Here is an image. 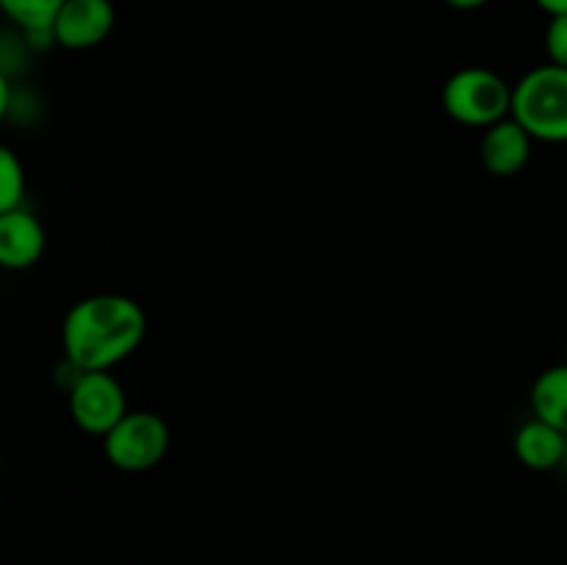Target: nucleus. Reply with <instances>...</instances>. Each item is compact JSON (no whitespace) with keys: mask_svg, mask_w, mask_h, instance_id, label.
<instances>
[{"mask_svg":"<svg viewBox=\"0 0 567 565\" xmlns=\"http://www.w3.org/2000/svg\"><path fill=\"white\" fill-rule=\"evenodd\" d=\"M147 336V314L127 294H92L66 310L61 349L81 371H111L131 358Z\"/></svg>","mask_w":567,"mask_h":565,"instance_id":"1","label":"nucleus"},{"mask_svg":"<svg viewBox=\"0 0 567 565\" xmlns=\"http://www.w3.org/2000/svg\"><path fill=\"white\" fill-rule=\"evenodd\" d=\"M509 116L535 142H567V70L540 64L526 72L513 86Z\"/></svg>","mask_w":567,"mask_h":565,"instance_id":"2","label":"nucleus"},{"mask_svg":"<svg viewBox=\"0 0 567 565\" xmlns=\"http://www.w3.org/2000/svg\"><path fill=\"white\" fill-rule=\"evenodd\" d=\"M509 100H513V86L491 66H463L452 72L441 92L443 111L457 125L480 127V131L509 116Z\"/></svg>","mask_w":567,"mask_h":565,"instance_id":"3","label":"nucleus"},{"mask_svg":"<svg viewBox=\"0 0 567 565\" xmlns=\"http://www.w3.org/2000/svg\"><path fill=\"white\" fill-rule=\"evenodd\" d=\"M172 443L169 424L153 410H127L103 435V452L114 469L142 474L166 458Z\"/></svg>","mask_w":567,"mask_h":565,"instance_id":"4","label":"nucleus"},{"mask_svg":"<svg viewBox=\"0 0 567 565\" xmlns=\"http://www.w3.org/2000/svg\"><path fill=\"white\" fill-rule=\"evenodd\" d=\"M66 402L78 430L100 438L131 410L125 388L111 371H81L66 388Z\"/></svg>","mask_w":567,"mask_h":565,"instance_id":"5","label":"nucleus"},{"mask_svg":"<svg viewBox=\"0 0 567 565\" xmlns=\"http://www.w3.org/2000/svg\"><path fill=\"white\" fill-rule=\"evenodd\" d=\"M114 25L111 0H64L53 20V42L64 50H92L111 37Z\"/></svg>","mask_w":567,"mask_h":565,"instance_id":"6","label":"nucleus"},{"mask_svg":"<svg viewBox=\"0 0 567 565\" xmlns=\"http://www.w3.org/2000/svg\"><path fill=\"white\" fill-rule=\"evenodd\" d=\"M48 233L42 219L25 205L0 214V269L22 271L42 260Z\"/></svg>","mask_w":567,"mask_h":565,"instance_id":"7","label":"nucleus"},{"mask_svg":"<svg viewBox=\"0 0 567 565\" xmlns=\"http://www.w3.org/2000/svg\"><path fill=\"white\" fill-rule=\"evenodd\" d=\"M532 147L535 138L513 116H504L496 125L482 131L480 161L493 177H515L529 164Z\"/></svg>","mask_w":567,"mask_h":565,"instance_id":"8","label":"nucleus"},{"mask_svg":"<svg viewBox=\"0 0 567 565\" xmlns=\"http://www.w3.org/2000/svg\"><path fill=\"white\" fill-rule=\"evenodd\" d=\"M515 458L520 460V465L532 471H554L563 465L565 449H567V435L559 432L557 427L546 424V421L535 419L532 415L529 421L518 427L515 432Z\"/></svg>","mask_w":567,"mask_h":565,"instance_id":"9","label":"nucleus"},{"mask_svg":"<svg viewBox=\"0 0 567 565\" xmlns=\"http://www.w3.org/2000/svg\"><path fill=\"white\" fill-rule=\"evenodd\" d=\"M64 0H0V14L22 33L28 50L53 48V20Z\"/></svg>","mask_w":567,"mask_h":565,"instance_id":"10","label":"nucleus"},{"mask_svg":"<svg viewBox=\"0 0 567 565\" xmlns=\"http://www.w3.org/2000/svg\"><path fill=\"white\" fill-rule=\"evenodd\" d=\"M532 413L567 435V363L548 366L537 374L532 386Z\"/></svg>","mask_w":567,"mask_h":565,"instance_id":"11","label":"nucleus"},{"mask_svg":"<svg viewBox=\"0 0 567 565\" xmlns=\"http://www.w3.org/2000/svg\"><path fill=\"white\" fill-rule=\"evenodd\" d=\"M25 166L22 158L9 147V144L0 142V214L11 208H20L25 203Z\"/></svg>","mask_w":567,"mask_h":565,"instance_id":"12","label":"nucleus"},{"mask_svg":"<svg viewBox=\"0 0 567 565\" xmlns=\"http://www.w3.org/2000/svg\"><path fill=\"white\" fill-rule=\"evenodd\" d=\"M546 55L548 64L567 70V14H554L546 28Z\"/></svg>","mask_w":567,"mask_h":565,"instance_id":"13","label":"nucleus"},{"mask_svg":"<svg viewBox=\"0 0 567 565\" xmlns=\"http://www.w3.org/2000/svg\"><path fill=\"white\" fill-rule=\"evenodd\" d=\"M11 92H14V86H11V78L6 75L3 70H0V125H3L6 120H9V105H11Z\"/></svg>","mask_w":567,"mask_h":565,"instance_id":"14","label":"nucleus"},{"mask_svg":"<svg viewBox=\"0 0 567 565\" xmlns=\"http://www.w3.org/2000/svg\"><path fill=\"white\" fill-rule=\"evenodd\" d=\"M443 3H446L449 9H457V11H476L482 9V6L491 3V0H443Z\"/></svg>","mask_w":567,"mask_h":565,"instance_id":"15","label":"nucleus"},{"mask_svg":"<svg viewBox=\"0 0 567 565\" xmlns=\"http://www.w3.org/2000/svg\"><path fill=\"white\" fill-rule=\"evenodd\" d=\"M537 6H540L543 11H546L548 17L554 14H567V0H535Z\"/></svg>","mask_w":567,"mask_h":565,"instance_id":"16","label":"nucleus"}]
</instances>
